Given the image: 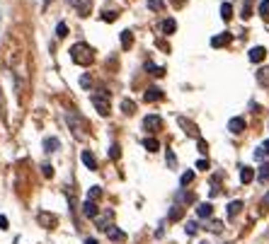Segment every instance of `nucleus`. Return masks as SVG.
<instances>
[{
  "instance_id": "1a4fd4ad",
  "label": "nucleus",
  "mask_w": 269,
  "mask_h": 244,
  "mask_svg": "<svg viewBox=\"0 0 269 244\" xmlns=\"http://www.w3.org/2000/svg\"><path fill=\"white\" fill-rule=\"evenodd\" d=\"M264 58H267V48H264V46H255V48L250 51V61H252V63H262Z\"/></svg>"
},
{
  "instance_id": "cd10ccee",
  "label": "nucleus",
  "mask_w": 269,
  "mask_h": 244,
  "mask_svg": "<svg viewBox=\"0 0 269 244\" xmlns=\"http://www.w3.org/2000/svg\"><path fill=\"white\" fill-rule=\"evenodd\" d=\"M117 17H119V15H117L114 10H104V12H102V22H117Z\"/></svg>"
},
{
  "instance_id": "de8ad7c7",
  "label": "nucleus",
  "mask_w": 269,
  "mask_h": 244,
  "mask_svg": "<svg viewBox=\"0 0 269 244\" xmlns=\"http://www.w3.org/2000/svg\"><path fill=\"white\" fill-rule=\"evenodd\" d=\"M228 244H230V242H228Z\"/></svg>"
},
{
  "instance_id": "e433bc0d",
  "label": "nucleus",
  "mask_w": 269,
  "mask_h": 244,
  "mask_svg": "<svg viewBox=\"0 0 269 244\" xmlns=\"http://www.w3.org/2000/svg\"><path fill=\"white\" fill-rule=\"evenodd\" d=\"M109 157H112V160H119V145H117V143L109 148Z\"/></svg>"
},
{
  "instance_id": "dca6fc26",
  "label": "nucleus",
  "mask_w": 269,
  "mask_h": 244,
  "mask_svg": "<svg viewBox=\"0 0 269 244\" xmlns=\"http://www.w3.org/2000/svg\"><path fill=\"white\" fill-rule=\"evenodd\" d=\"M252 179H255V169H252V167H243V169H240V181H243V184H250Z\"/></svg>"
},
{
  "instance_id": "9b49d317",
  "label": "nucleus",
  "mask_w": 269,
  "mask_h": 244,
  "mask_svg": "<svg viewBox=\"0 0 269 244\" xmlns=\"http://www.w3.org/2000/svg\"><path fill=\"white\" fill-rule=\"evenodd\" d=\"M179 126H182V128H184V131H187L191 138H199V131H197V126H194L191 121H187L184 116H179Z\"/></svg>"
},
{
  "instance_id": "79ce46f5",
  "label": "nucleus",
  "mask_w": 269,
  "mask_h": 244,
  "mask_svg": "<svg viewBox=\"0 0 269 244\" xmlns=\"http://www.w3.org/2000/svg\"><path fill=\"white\" fill-rule=\"evenodd\" d=\"M197 145H199V153H202V155H206V150H209V145L204 143L202 138H199V143H197Z\"/></svg>"
},
{
  "instance_id": "a211bd4d",
  "label": "nucleus",
  "mask_w": 269,
  "mask_h": 244,
  "mask_svg": "<svg viewBox=\"0 0 269 244\" xmlns=\"http://www.w3.org/2000/svg\"><path fill=\"white\" fill-rule=\"evenodd\" d=\"M146 70L150 73V75H156V78H163V75H165V68L156 66V63H150V61L146 63Z\"/></svg>"
},
{
  "instance_id": "49530a36",
  "label": "nucleus",
  "mask_w": 269,
  "mask_h": 244,
  "mask_svg": "<svg viewBox=\"0 0 269 244\" xmlns=\"http://www.w3.org/2000/svg\"><path fill=\"white\" fill-rule=\"evenodd\" d=\"M199 244H211V242H206V239H204V242H199Z\"/></svg>"
},
{
  "instance_id": "c756f323",
  "label": "nucleus",
  "mask_w": 269,
  "mask_h": 244,
  "mask_svg": "<svg viewBox=\"0 0 269 244\" xmlns=\"http://www.w3.org/2000/svg\"><path fill=\"white\" fill-rule=\"evenodd\" d=\"M165 162L170 165V169H175V167H177V157H175V153H172V150H168V155H165Z\"/></svg>"
},
{
  "instance_id": "393cba45",
  "label": "nucleus",
  "mask_w": 269,
  "mask_h": 244,
  "mask_svg": "<svg viewBox=\"0 0 269 244\" xmlns=\"http://www.w3.org/2000/svg\"><path fill=\"white\" fill-rule=\"evenodd\" d=\"M148 10H153V12L165 10V3L163 0H148Z\"/></svg>"
},
{
  "instance_id": "f704fd0d",
  "label": "nucleus",
  "mask_w": 269,
  "mask_h": 244,
  "mask_svg": "<svg viewBox=\"0 0 269 244\" xmlns=\"http://www.w3.org/2000/svg\"><path fill=\"white\" fill-rule=\"evenodd\" d=\"M184 232H187V234H197V222H187V225H184Z\"/></svg>"
},
{
  "instance_id": "0eeeda50",
  "label": "nucleus",
  "mask_w": 269,
  "mask_h": 244,
  "mask_svg": "<svg viewBox=\"0 0 269 244\" xmlns=\"http://www.w3.org/2000/svg\"><path fill=\"white\" fill-rule=\"evenodd\" d=\"M68 3L80 12V17H88L90 15V0H68Z\"/></svg>"
},
{
  "instance_id": "c85d7f7f",
  "label": "nucleus",
  "mask_w": 269,
  "mask_h": 244,
  "mask_svg": "<svg viewBox=\"0 0 269 244\" xmlns=\"http://www.w3.org/2000/svg\"><path fill=\"white\" fill-rule=\"evenodd\" d=\"M39 222H44V225H49V227H51V225H56V218H54V215H46V213H42V215H39Z\"/></svg>"
},
{
  "instance_id": "f8f14e48",
  "label": "nucleus",
  "mask_w": 269,
  "mask_h": 244,
  "mask_svg": "<svg viewBox=\"0 0 269 244\" xmlns=\"http://www.w3.org/2000/svg\"><path fill=\"white\" fill-rule=\"evenodd\" d=\"M143 100H146V102H158V100H163V89H160V87H148V89H146V94H143Z\"/></svg>"
},
{
  "instance_id": "4c0bfd02",
  "label": "nucleus",
  "mask_w": 269,
  "mask_h": 244,
  "mask_svg": "<svg viewBox=\"0 0 269 244\" xmlns=\"http://www.w3.org/2000/svg\"><path fill=\"white\" fill-rule=\"evenodd\" d=\"M250 17V0H245V5H243V20Z\"/></svg>"
},
{
  "instance_id": "f3484780",
  "label": "nucleus",
  "mask_w": 269,
  "mask_h": 244,
  "mask_svg": "<svg viewBox=\"0 0 269 244\" xmlns=\"http://www.w3.org/2000/svg\"><path fill=\"white\" fill-rule=\"evenodd\" d=\"M119 39H122V46H124V48L134 46V32H129V29H124V32L119 34Z\"/></svg>"
},
{
  "instance_id": "c03bdc74",
  "label": "nucleus",
  "mask_w": 269,
  "mask_h": 244,
  "mask_svg": "<svg viewBox=\"0 0 269 244\" xmlns=\"http://www.w3.org/2000/svg\"><path fill=\"white\" fill-rule=\"evenodd\" d=\"M262 208H269V193L264 196V199H262Z\"/></svg>"
},
{
  "instance_id": "aec40b11",
  "label": "nucleus",
  "mask_w": 269,
  "mask_h": 244,
  "mask_svg": "<svg viewBox=\"0 0 269 244\" xmlns=\"http://www.w3.org/2000/svg\"><path fill=\"white\" fill-rule=\"evenodd\" d=\"M122 111L126 114V116H131V114H136V102H131V100H124V102H122Z\"/></svg>"
},
{
  "instance_id": "37998d69",
  "label": "nucleus",
  "mask_w": 269,
  "mask_h": 244,
  "mask_svg": "<svg viewBox=\"0 0 269 244\" xmlns=\"http://www.w3.org/2000/svg\"><path fill=\"white\" fill-rule=\"evenodd\" d=\"M0 230H8V218L5 215H0Z\"/></svg>"
},
{
  "instance_id": "20e7f679",
  "label": "nucleus",
  "mask_w": 269,
  "mask_h": 244,
  "mask_svg": "<svg viewBox=\"0 0 269 244\" xmlns=\"http://www.w3.org/2000/svg\"><path fill=\"white\" fill-rule=\"evenodd\" d=\"M143 128L150 131V133H158V131L163 128V119H160L158 114H148L146 119H143Z\"/></svg>"
},
{
  "instance_id": "f03ea898",
  "label": "nucleus",
  "mask_w": 269,
  "mask_h": 244,
  "mask_svg": "<svg viewBox=\"0 0 269 244\" xmlns=\"http://www.w3.org/2000/svg\"><path fill=\"white\" fill-rule=\"evenodd\" d=\"M90 102H92V107L100 111L102 116H107V114H109V89H107V87H100L97 92H92Z\"/></svg>"
},
{
  "instance_id": "b1692460",
  "label": "nucleus",
  "mask_w": 269,
  "mask_h": 244,
  "mask_svg": "<svg viewBox=\"0 0 269 244\" xmlns=\"http://www.w3.org/2000/svg\"><path fill=\"white\" fill-rule=\"evenodd\" d=\"M264 155H269V140H264V143H262L257 150H255V157H257V160H262Z\"/></svg>"
},
{
  "instance_id": "4468645a",
  "label": "nucleus",
  "mask_w": 269,
  "mask_h": 244,
  "mask_svg": "<svg viewBox=\"0 0 269 244\" xmlns=\"http://www.w3.org/2000/svg\"><path fill=\"white\" fill-rule=\"evenodd\" d=\"M83 215H88L95 220V215H97V206H95V201H85L83 203Z\"/></svg>"
},
{
  "instance_id": "2f4dec72",
  "label": "nucleus",
  "mask_w": 269,
  "mask_h": 244,
  "mask_svg": "<svg viewBox=\"0 0 269 244\" xmlns=\"http://www.w3.org/2000/svg\"><path fill=\"white\" fill-rule=\"evenodd\" d=\"M66 34H68V27H66V22H58V24H56V36H58V39H63Z\"/></svg>"
},
{
  "instance_id": "4be33fe9",
  "label": "nucleus",
  "mask_w": 269,
  "mask_h": 244,
  "mask_svg": "<svg viewBox=\"0 0 269 244\" xmlns=\"http://www.w3.org/2000/svg\"><path fill=\"white\" fill-rule=\"evenodd\" d=\"M160 29H163L165 34H172L175 29H177V22H175V20H163V24H160Z\"/></svg>"
},
{
  "instance_id": "f257e3e1",
  "label": "nucleus",
  "mask_w": 269,
  "mask_h": 244,
  "mask_svg": "<svg viewBox=\"0 0 269 244\" xmlns=\"http://www.w3.org/2000/svg\"><path fill=\"white\" fill-rule=\"evenodd\" d=\"M70 58H73V63H78V66H90L92 61H95V51H92V46L90 44H78L70 46Z\"/></svg>"
},
{
  "instance_id": "a878e982",
  "label": "nucleus",
  "mask_w": 269,
  "mask_h": 244,
  "mask_svg": "<svg viewBox=\"0 0 269 244\" xmlns=\"http://www.w3.org/2000/svg\"><path fill=\"white\" fill-rule=\"evenodd\" d=\"M107 234H109V239H114V242H122V239H124V232H122V230H117V227H109Z\"/></svg>"
},
{
  "instance_id": "6e6552de",
  "label": "nucleus",
  "mask_w": 269,
  "mask_h": 244,
  "mask_svg": "<svg viewBox=\"0 0 269 244\" xmlns=\"http://www.w3.org/2000/svg\"><path fill=\"white\" fill-rule=\"evenodd\" d=\"M80 160H83V165L88 167L90 172H95V169H97V160H95V155H92L90 150H83V155H80Z\"/></svg>"
},
{
  "instance_id": "9d476101",
  "label": "nucleus",
  "mask_w": 269,
  "mask_h": 244,
  "mask_svg": "<svg viewBox=\"0 0 269 244\" xmlns=\"http://www.w3.org/2000/svg\"><path fill=\"white\" fill-rule=\"evenodd\" d=\"M58 148H61V140H58L56 135H49V138H44V153H56Z\"/></svg>"
},
{
  "instance_id": "58836bf2",
  "label": "nucleus",
  "mask_w": 269,
  "mask_h": 244,
  "mask_svg": "<svg viewBox=\"0 0 269 244\" xmlns=\"http://www.w3.org/2000/svg\"><path fill=\"white\" fill-rule=\"evenodd\" d=\"M221 227H223V222H221V220H213L211 222V230H213V232H221Z\"/></svg>"
},
{
  "instance_id": "a18cd8bd",
  "label": "nucleus",
  "mask_w": 269,
  "mask_h": 244,
  "mask_svg": "<svg viewBox=\"0 0 269 244\" xmlns=\"http://www.w3.org/2000/svg\"><path fill=\"white\" fill-rule=\"evenodd\" d=\"M85 244H97V239H92V237H88V239H85Z\"/></svg>"
},
{
  "instance_id": "ea45409f",
  "label": "nucleus",
  "mask_w": 269,
  "mask_h": 244,
  "mask_svg": "<svg viewBox=\"0 0 269 244\" xmlns=\"http://www.w3.org/2000/svg\"><path fill=\"white\" fill-rule=\"evenodd\" d=\"M90 85H92V82H90V78H88V75H83V78H80V87H85V89H88Z\"/></svg>"
},
{
  "instance_id": "5701e85b",
  "label": "nucleus",
  "mask_w": 269,
  "mask_h": 244,
  "mask_svg": "<svg viewBox=\"0 0 269 244\" xmlns=\"http://www.w3.org/2000/svg\"><path fill=\"white\" fill-rule=\"evenodd\" d=\"M143 145H146L148 153H156V150H160V143H158L156 138H146V140H143Z\"/></svg>"
},
{
  "instance_id": "72a5a7b5",
  "label": "nucleus",
  "mask_w": 269,
  "mask_h": 244,
  "mask_svg": "<svg viewBox=\"0 0 269 244\" xmlns=\"http://www.w3.org/2000/svg\"><path fill=\"white\" fill-rule=\"evenodd\" d=\"M259 15H262V17H269V0H262V3H259Z\"/></svg>"
},
{
  "instance_id": "a19ab883",
  "label": "nucleus",
  "mask_w": 269,
  "mask_h": 244,
  "mask_svg": "<svg viewBox=\"0 0 269 244\" xmlns=\"http://www.w3.org/2000/svg\"><path fill=\"white\" fill-rule=\"evenodd\" d=\"M197 169H204V172H206V169H209V160H199V162H197Z\"/></svg>"
},
{
  "instance_id": "39448f33",
  "label": "nucleus",
  "mask_w": 269,
  "mask_h": 244,
  "mask_svg": "<svg viewBox=\"0 0 269 244\" xmlns=\"http://www.w3.org/2000/svg\"><path fill=\"white\" fill-rule=\"evenodd\" d=\"M112 218H114L112 211H107L104 215H100V213H97V215H95V225H97V230H104V232H107V230H109V222H112Z\"/></svg>"
},
{
  "instance_id": "6ab92c4d",
  "label": "nucleus",
  "mask_w": 269,
  "mask_h": 244,
  "mask_svg": "<svg viewBox=\"0 0 269 244\" xmlns=\"http://www.w3.org/2000/svg\"><path fill=\"white\" fill-rule=\"evenodd\" d=\"M240 211H243V203H240V201H230V203H228V218H236Z\"/></svg>"
},
{
  "instance_id": "423d86ee",
  "label": "nucleus",
  "mask_w": 269,
  "mask_h": 244,
  "mask_svg": "<svg viewBox=\"0 0 269 244\" xmlns=\"http://www.w3.org/2000/svg\"><path fill=\"white\" fill-rule=\"evenodd\" d=\"M228 131L233 135H240L245 131V119H243V116H233V119L228 121Z\"/></svg>"
},
{
  "instance_id": "473e14b6",
  "label": "nucleus",
  "mask_w": 269,
  "mask_h": 244,
  "mask_svg": "<svg viewBox=\"0 0 269 244\" xmlns=\"http://www.w3.org/2000/svg\"><path fill=\"white\" fill-rule=\"evenodd\" d=\"M179 181H182V186H187V184H191V181H194V172H184V174L179 177Z\"/></svg>"
},
{
  "instance_id": "ddd939ff",
  "label": "nucleus",
  "mask_w": 269,
  "mask_h": 244,
  "mask_svg": "<svg viewBox=\"0 0 269 244\" xmlns=\"http://www.w3.org/2000/svg\"><path fill=\"white\" fill-rule=\"evenodd\" d=\"M197 215H199V218H211L213 206L211 203H199V206H197Z\"/></svg>"
},
{
  "instance_id": "7c9ffc66",
  "label": "nucleus",
  "mask_w": 269,
  "mask_h": 244,
  "mask_svg": "<svg viewBox=\"0 0 269 244\" xmlns=\"http://www.w3.org/2000/svg\"><path fill=\"white\" fill-rule=\"evenodd\" d=\"M100 196H102V189H100V186H92L90 193H88V201H97Z\"/></svg>"
},
{
  "instance_id": "2eb2a0df",
  "label": "nucleus",
  "mask_w": 269,
  "mask_h": 244,
  "mask_svg": "<svg viewBox=\"0 0 269 244\" xmlns=\"http://www.w3.org/2000/svg\"><path fill=\"white\" fill-rule=\"evenodd\" d=\"M230 44V34H218V36H213L211 39V46L213 48H221V46Z\"/></svg>"
},
{
  "instance_id": "7ed1b4c3",
  "label": "nucleus",
  "mask_w": 269,
  "mask_h": 244,
  "mask_svg": "<svg viewBox=\"0 0 269 244\" xmlns=\"http://www.w3.org/2000/svg\"><path fill=\"white\" fill-rule=\"evenodd\" d=\"M66 121H68V126H70V131H75V138H85V131H88V123L80 119L78 114H68L66 116Z\"/></svg>"
},
{
  "instance_id": "412c9836",
  "label": "nucleus",
  "mask_w": 269,
  "mask_h": 244,
  "mask_svg": "<svg viewBox=\"0 0 269 244\" xmlns=\"http://www.w3.org/2000/svg\"><path fill=\"white\" fill-rule=\"evenodd\" d=\"M221 17H223V22H228V20L233 17V5H230V3H223V5H221Z\"/></svg>"
},
{
  "instance_id": "c9c22d12",
  "label": "nucleus",
  "mask_w": 269,
  "mask_h": 244,
  "mask_svg": "<svg viewBox=\"0 0 269 244\" xmlns=\"http://www.w3.org/2000/svg\"><path fill=\"white\" fill-rule=\"evenodd\" d=\"M42 172H44V177H46V179L54 177V167H51V165H42Z\"/></svg>"
},
{
  "instance_id": "bb28decb",
  "label": "nucleus",
  "mask_w": 269,
  "mask_h": 244,
  "mask_svg": "<svg viewBox=\"0 0 269 244\" xmlns=\"http://www.w3.org/2000/svg\"><path fill=\"white\" fill-rule=\"evenodd\" d=\"M257 179H259V181H262V184H264V181H267V179H269V162H267V165H262V167H259Z\"/></svg>"
}]
</instances>
